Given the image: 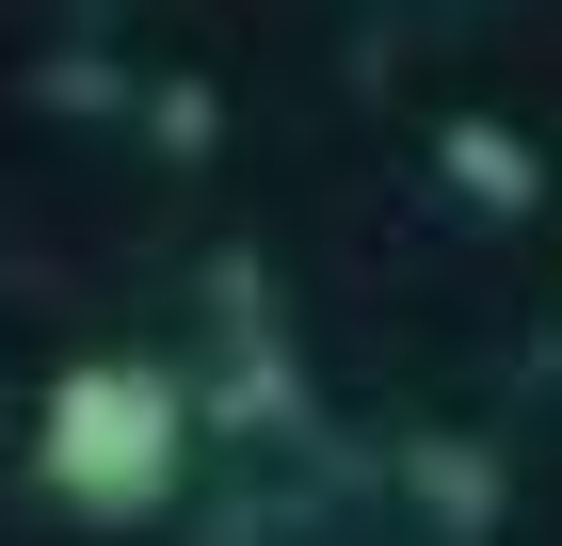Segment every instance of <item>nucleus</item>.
I'll use <instances>...</instances> for the list:
<instances>
[{"instance_id":"obj_1","label":"nucleus","mask_w":562,"mask_h":546,"mask_svg":"<svg viewBox=\"0 0 562 546\" xmlns=\"http://www.w3.org/2000/svg\"><path fill=\"white\" fill-rule=\"evenodd\" d=\"M33 466H48V499L97 514V531H145V514L177 499V466H193V402H177L161 370H65L48 386V419H33Z\"/></svg>"}]
</instances>
